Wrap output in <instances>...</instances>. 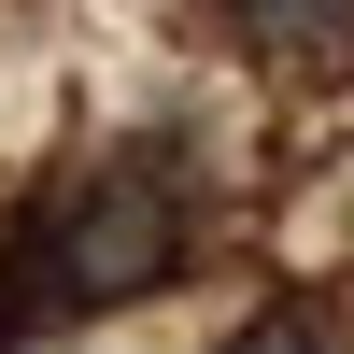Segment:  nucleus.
<instances>
[{"label":"nucleus","instance_id":"1","mask_svg":"<svg viewBox=\"0 0 354 354\" xmlns=\"http://www.w3.org/2000/svg\"><path fill=\"white\" fill-rule=\"evenodd\" d=\"M15 227H28V270H43V312L85 326V312H128V298H156V283L185 270L198 170L170 156V142H128V156L71 170V185H57L43 213H15Z\"/></svg>","mask_w":354,"mask_h":354},{"label":"nucleus","instance_id":"2","mask_svg":"<svg viewBox=\"0 0 354 354\" xmlns=\"http://www.w3.org/2000/svg\"><path fill=\"white\" fill-rule=\"evenodd\" d=\"M227 28L270 57H326V43H354V0H227Z\"/></svg>","mask_w":354,"mask_h":354},{"label":"nucleus","instance_id":"3","mask_svg":"<svg viewBox=\"0 0 354 354\" xmlns=\"http://www.w3.org/2000/svg\"><path fill=\"white\" fill-rule=\"evenodd\" d=\"M227 354H340V312H326V298H270Z\"/></svg>","mask_w":354,"mask_h":354}]
</instances>
